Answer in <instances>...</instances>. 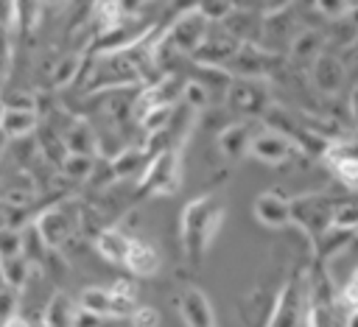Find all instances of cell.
Returning <instances> with one entry per match:
<instances>
[{"label":"cell","instance_id":"cell-1","mask_svg":"<svg viewBox=\"0 0 358 327\" xmlns=\"http://www.w3.org/2000/svg\"><path fill=\"white\" fill-rule=\"evenodd\" d=\"M221 221H224V207L210 193L185 204V210H182V243L193 260H201L207 254L210 243L215 240Z\"/></svg>","mask_w":358,"mask_h":327},{"label":"cell","instance_id":"cell-38","mask_svg":"<svg viewBox=\"0 0 358 327\" xmlns=\"http://www.w3.org/2000/svg\"><path fill=\"white\" fill-rule=\"evenodd\" d=\"M350 115H352V120H355V126H358V87H355L352 95H350Z\"/></svg>","mask_w":358,"mask_h":327},{"label":"cell","instance_id":"cell-12","mask_svg":"<svg viewBox=\"0 0 358 327\" xmlns=\"http://www.w3.org/2000/svg\"><path fill=\"white\" fill-rule=\"evenodd\" d=\"M324 162L344 184L358 187V143H350V140L330 143L324 151Z\"/></svg>","mask_w":358,"mask_h":327},{"label":"cell","instance_id":"cell-8","mask_svg":"<svg viewBox=\"0 0 358 327\" xmlns=\"http://www.w3.org/2000/svg\"><path fill=\"white\" fill-rule=\"evenodd\" d=\"M134 81H140V70L129 53H109L92 70V87L95 89H120V87L134 84Z\"/></svg>","mask_w":358,"mask_h":327},{"label":"cell","instance_id":"cell-13","mask_svg":"<svg viewBox=\"0 0 358 327\" xmlns=\"http://www.w3.org/2000/svg\"><path fill=\"white\" fill-rule=\"evenodd\" d=\"M310 78H313V84H316L319 92H324V95H336V92L344 87V78H347L344 59L336 56V53H330V50H324V53L313 61V67H310Z\"/></svg>","mask_w":358,"mask_h":327},{"label":"cell","instance_id":"cell-17","mask_svg":"<svg viewBox=\"0 0 358 327\" xmlns=\"http://www.w3.org/2000/svg\"><path fill=\"white\" fill-rule=\"evenodd\" d=\"M112 173H115V179L120 182V179H143V173H145V168H148V151L145 148H140V145H126V148H120L112 159Z\"/></svg>","mask_w":358,"mask_h":327},{"label":"cell","instance_id":"cell-6","mask_svg":"<svg viewBox=\"0 0 358 327\" xmlns=\"http://www.w3.org/2000/svg\"><path fill=\"white\" fill-rule=\"evenodd\" d=\"M179 148H165L159 154L151 157L140 184L151 187L154 193H173L179 187V176H182V165H179Z\"/></svg>","mask_w":358,"mask_h":327},{"label":"cell","instance_id":"cell-25","mask_svg":"<svg viewBox=\"0 0 358 327\" xmlns=\"http://www.w3.org/2000/svg\"><path fill=\"white\" fill-rule=\"evenodd\" d=\"M31 268H34V266L25 260V254L11 257V260H0V277H3V285H6V288L20 291V288L28 282Z\"/></svg>","mask_w":358,"mask_h":327},{"label":"cell","instance_id":"cell-3","mask_svg":"<svg viewBox=\"0 0 358 327\" xmlns=\"http://www.w3.org/2000/svg\"><path fill=\"white\" fill-rule=\"evenodd\" d=\"M207 31H210V22L196 11V6L190 8V11H185V14H179L176 20H173V25L168 28V34L162 36L176 53H196L199 48H201V42H204V36H207Z\"/></svg>","mask_w":358,"mask_h":327},{"label":"cell","instance_id":"cell-20","mask_svg":"<svg viewBox=\"0 0 358 327\" xmlns=\"http://www.w3.org/2000/svg\"><path fill=\"white\" fill-rule=\"evenodd\" d=\"M129 246H131V238L120 229H101L98 238H95V249L103 260L109 263H117V266H126V257H129Z\"/></svg>","mask_w":358,"mask_h":327},{"label":"cell","instance_id":"cell-33","mask_svg":"<svg viewBox=\"0 0 358 327\" xmlns=\"http://www.w3.org/2000/svg\"><path fill=\"white\" fill-rule=\"evenodd\" d=\"M129 321H131V327H159V313H157V307L145 305V307H137L129 316Z\"/></svg>","mask_w":358,"mask_h":327},{"label":"cell","instance_id":"cell-23","mask_svg":"<svg viewBox=\"0 0 358 327\" xmlns=\"http://www.w3.org/2000/svg\"><path fill=\"white\" fill-rule=\"evenodd\" d=\"M76 319H78V302H73L67 293H53V299L45 307L42 327H76Z\"/></svg>","mask_w":358,"mask_h":327},{"label":"cell","instance_id":"cell-40","mask_svg":"<svg viewBox=\"0 0 358 327\" xmlns=\"http://www.w3.org/2000/svg\"><path fill=\"white\" fill-rule=\"evenodd\" d=\"M0 89H3V75H0Z\"/></svg>","mask_w":358,"mask_h":327},{"label":"cell","instance_id":"cell-32","mask_svg":"<svg viewBox=\"0 0 358 327\" xmlns=\"http://www.w3.org/2000/svg\"><path fill=\"white\" fill-rule=\"evenodd\" d=\"M182 98H185V103L190 106V112L204 109V106H210V101H213V98H210V89H207L201 81H187Z\"/></svg>","mask_w":358,"mask_h":327},{"label":"cell","instance_id":"cell-9","mask_svg":"<svg viewBox=\"0 0 358 327\" xmlns=\"http://www.w3.org/2000/svg\"><path fill=\"white\" fill-rule=\"evenodd\" d=\"M227 103L232 112L246 115V117H257L268 112V92L260 81H249V78H232L227 87Z\"/></svg>","mask_w":358,"mask_h":327},{"label":"cell","instance_id":"cell-36","mask_svg":"<svg viewBox=\"0 0 358 327\" xmlns=\"http://www.w3.org/2000/svg\"><path fill=\"white\" fill-rule=\"evenodd\" d=\"M109 291H112L115 296H120V299H134V285H131V279H129V277L115 279V282L109 285Z\"/></svg>","mask_w":358,"mask_h":327},{"label":"cell","instance_id":"cell-37","mask_svg":"<svg viewBox=\"0 0 358 327\" xmlns=\"http://www.w3.org/2000/svg\"><path fill=\"white\" fill-rule=\"evenodd\" d=\"M0 327H31V321H28L25 316H20V313H17V316H11L8 321H3Z\"/></svg>","mask_w":358,"mask_h":327},{"label":"cell","instance_id":"cell-22","mask_svg":"<svg viewBox=\"0 0 358 327\" xmlns=\"http://www.w3.org/2000/svg\"><path fill=\"white\" fill-rule=\"evenodd\" d=\"M36 129V112L34 109H3L0 112V131L8 140L28 137Z\"/></svg>","mask_w":358,"mask_h":327},{"label":"cell","instance_id":"cell-19","mask_svg":"<svg viewBox=\"0 0 358 327\" xmlns=\"http://www.w3.org/2000/svg\"><path fill=\"white\" fill-rule=\"evenodd\" d=\"M126 268L134 274V277H154L159 271V254L151 243L140 240V238H131V246H129V257H126Z\"/></svg>","mask_w":358,"mask_h":327},{"label":"cell","instance_id":"cell-34","mask_svg":"<svg viewBox=\"0 0 358 327\" xmlns=\"http://www.w3.org/2000/svg\"><path fill=\"white\" fill-rule=\"evenodd\" d=\"M17 293L20 291H14V288H0V324L3 321H8L11 316H17Z\"/></svg>","mask_w":358,"mask_h":327},{"label":"cell","instance_id":"cell-24","mask_svg":"<svg viewBox=\"0 0 358 327\" xmlns=\"http://www.w3.org/2000/svg\"><path fill=\"white\" fill-rule=\"evenodd\" d=\"M336 310L344 327H358V268L350 274L347 285L336 293Z\"/></svg>","mask_w":358,"mask_h":327},{"label":"cell","instance_id":"cell-30","mask_svg":"<svg viewBox=\"0 0 358 327\" xmlns=\"http://www.w3.org/2000/svg\"><path fill=\"white\" fill-rule=\"evenodd\" d=\"M196 11L207 20V22H224L232 11H235V3H229V0H201V3H196Z\"/></svg>","mask_w":358,"mask_h":327},{"label":"cell","instance_id":"cell-4","mask_svg":"<svg viewBox=\"0 0 358 327\" xmlns=\"http://www.w3.org/2000/svg\"><path fill=\"white\" fill-rule=\"evenodd\" d=\"M238 50H241V42L224 25H215L207 31V36H204L201 48L193 53V59L207 70H227V64L235 59Z\"/></svg>","mask_w":358,"mask_h":327},{"label":"cell","instance_id":"cell-15","mask_svg":"<svg viewBox=\"0 0 358 327\" xmlns=\"http://www.w3.org/2000/svg\"><path fill=\"white\" fill-rule=\"evenodd\" d=\"M179 313L185 327H215V310L201 288H187L179 296Z\"/></svg>","mask_w":358,"mask_h":327},{"label":"cell","instance_id":"cell-26","mask_svg":"<svg viewBox=\"0 0 358 327\" xmlns=\"http://www.w3.org/2000/svg\"><path fill=\"white\" fill-rule=\"evenodd\" d=\"M59 168H62L64 176H70L76 182H87L92 176V170H95V159L92 157H81V154H64Z\"/></svg>","mask_w":358,"mask_h":327},{"label":"cell","instance_id":"cell-14","mask_svg":"<svg viewBox=\"0 0 358 327\" xmlns=\"http://www.w3.org/2000/svg\"><path fill=\"white\" fill-rule=\"evenodd\" d=\"M255 218L263 224V226H271V229H280V226H288L291 224V198H285L282 193L277 190H266L255 198Z\"/></svg>","mask_w":358,"mask_h":327},{"label":"cell","instance_id":"cell-5","mask_svg":"<svg viewBox=\"0 0 358 327\" xmlns=\"http://www.w3.org/2000/svg\"><path fill=\"white\" fill-rule=\"evenodd\" d=\"M39 235L45 238L48 249H59L64 246L73 235H76V226H78V212L70 210L67 204H56V207H48L45 212H39L34 218Z\"/></svg>","mask_w":358,"mask_h":327},{"label":"cell","instance_id":"cell-31","mask_svg":"<svg viewBox=\"0 0 358 327\" xmlns=\"http://www.w3.org/2000/svg\"><path fill=\"white\" fill-rule=\"evenodd\" d=\"M22 254V229L0 226V260H11Z\"/></svg>","mask_w":358,"mask_h":327},{"label":"cell","instance_id":"cell-2","mask_svg":"<svg viewBox=\"0 0 358 327\" xmlns=\"http://www.w3.org/2000/svg\"><path fill=\"white\" fill-rule=\"evenodd\" d=\"M333 207H336V201H330L324 193H305L291 201V221L302 226V232L310 238V243H316L330 229Z\"/></svg>","mask_w":358,"mask_h":327},{"label":"cell","instance_id":"cell-18","mask_svg":"<svg viewBox=\"0 0 358 327\" xmlns=\"http://www.w3.org/2000/svg\"><path fill=\"white\" fill-rule=\"evenodd\" d=\"M62 145H64L67 154L92 157L98 151V137H95V131H92V126L87 120H73L62 131Z\"/></svg>","mask_w":358,"mask_h":327},{"label":"cell","instance_id":"cell-11","mask_svg":"<svg viewBox=\"0 0 358 327\" xmlns=\"http://www.w3.org/2000/svg\"><path fill=\"white\" fill-rule=\"evenodd\" d=\"M271 70V56L268 50L257 48V45H241V50L235 53V59L227 64V75H235V78H249V81H257L263 75H268Z\"/></svg>","mask_w":358,"mask_h":327},{"label":"cell","instance_id":"cell-39","mask_svg":"<svg viewBox=\"0 0 358 327\" xmlns=\"http://www.w3.org/2000/svg\"><path fill=\"white\" fill-rule=\"evenodd\" d=\"M6 145H8V137H6V134H3V131H0V154H3V151H6Z\"/></svg>","mask_w":358,"mask_h":327},{"label":"cell","instance_id":"cell-35","mask_svg":"<svg viewBox=\"0 0 358 327\" xmlns=\"http://www.w3.org/2000/svg\"><path fill=\"white\" fill-rule=\"evenodd\" d=\"M316 8L324 14V17H333V20H344L347 14H350V3H344V0H322V3H316Z\"/></svg>","mask_w":358,"mask_h":327},{"label":"cell","instance_id":"cell-28","mask_svg":"<svg viewBox=\"0 0 358 327\" xmlns=\"http://www.w3.org/2000/svg\"><path fill=\"white\" fill-rule=\"evenodd\" d=\"M330 226L341 232H358V201H336Z\"/></svg>","mask_w":358,"mask_h":327},{"label":"cell","instance_id":"cell-21","mask_svg":"<svg viewBox=\"0 0 358 327\" xmlns=\"http://www.w3.org/2000/svg\"><path fill=\"white\" fill-rule=\"evenodd\" d=\"M324 53V34H319L316 28H302L294 39H291V56L299 64H310Z\"/></svg>","mask_w":358,"mask_h":327},{"label":"cell","instance_id":"cell-16","mask_svg":"<svg viewBox=\"0 0 358 327\" xmlns=\"http://www.w3.org/2000/svg\"><path fill=\"white\" fill-rule=\"evenodd\" d=\"M255 134H257V126H255L252 120H235V123H229V126L221 129V134H218V148H221L224 157L238 159V157L249 154V145H252Z\"/></svg>","mask_w":358,"mask_h":327},{"label":"cell","instance_id":"cell-29","mask_svg":"<svg viewBox=\"0 0 358 327\" xmlns=\"http://www.w3.org/2000/svg\"><path fill=\"white\" fill-rule=\"evenodd\" d=\"M78 73H81V53H64L53 67V84L67 87L70 81L78 78Z\"/></svg>","mask_w":358,"mask_h":327},{"label":"cell","instance_id":"cell-27","mask_svg":"<svg viewBox=\"0 0 358 327\" xmlns=\"http://www.w3.org/2000/svg\"><path fill=\"white\" fill-rule=\"evenodd\" d=\"M45 252H48V243H45V238L39 235L36 224L31 221V224L22 229V254H25L28 263H42V260H45Z\"/></svg>","mask_w":358,"mask_h":327},{"label":"cell","instance_id":"cell-7","mask_svg":"<svg viewBox=\"0 0 358 327\" xmlns=\"http://www.w3.org/2000/svg\"><path fill=\"white\" fill-rule=\"evenodd\" d=\"M78 310L95 316V319H129L137 307H134V299H120L115 296L109 288H84L81 296H78Z\"/></svg>","mask_w":358,"mask_h":327},{"label":"cell","instance_id":"cell-10","mask_svg":"<svg viewBox=\"0 0 358 327\" xmlns=\"http://www.w3.org/2000/svg\"><path fill=\"white\" fill-rule=\"evenodd\" d=\"M249 154H252L257 162L274 168V165H282V162H288V159L294 157V143H291L288 137L271 131V129H263V131L255 134V140H252V145H249Z\"/></svg>","mask_w":358,"mask_h":327}]
</instances>
